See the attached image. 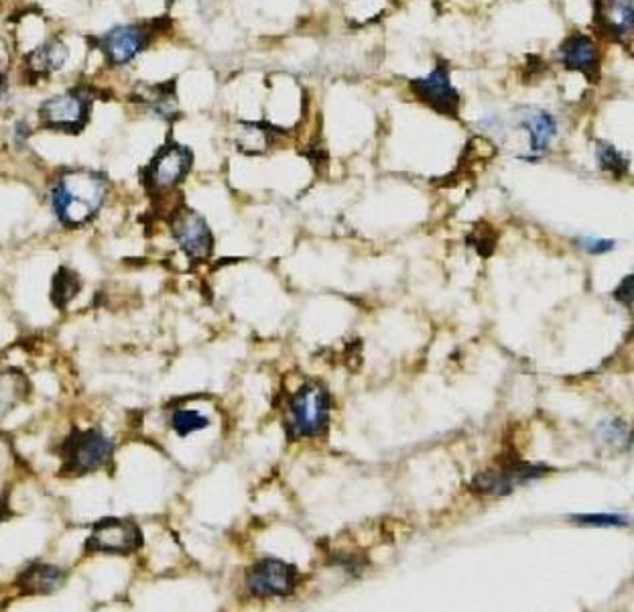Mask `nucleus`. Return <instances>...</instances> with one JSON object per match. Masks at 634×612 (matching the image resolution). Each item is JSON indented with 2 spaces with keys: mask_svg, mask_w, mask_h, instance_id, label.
I'll use <instances>...</instances> for the list:
<instances>
[{
  "mask_svg": "<svg viewBox=\"0 0 634 612\" xmlns=\"http://www.w3.org/2000/svg\"><path fill=\"white\" fill-rule=\"evenodd\" d=\"M194 153L185 145L169 143L165 145L149 163L145 183L151 192H169L177 188L192 169Z\"/></svg>",
  "mask_w": 634,
  "mask_h": 612,
  "instance_id": "nucleus-6",
  "label": "nucleus"
},
{
  "mask_svg": "<svg viewBox=\"0 0 634 612\" xmlns=\"http://www.w3.org/2000/svg\"><path fill=\"white\" fill-rule=\"evenodd\" d=\"M78 291H80L78 275L70 269H59V273L53 279V289H51V299L57 308H66V305L76 297Z\"/></svg>",
  "mask_w": 634,
  "mask_h": 612,
  "instance_id": "nucleus-17",
  "label": "nucleus"
},
{
  "mask_svg": "<svg viewBox=\"0 0 634 612\" xmlns=\"http://www.w3.org/2000/svg\"><path fill=\"white\" fill-rule=\"evenodd\" d=\"M31 135H33V129H31V125L27 120H19L17 125H15V129H13V143H15V147L17 149H23L25 145H27V141L31 139Z\"/></svg>",
  "mask_w": 634,
  "mask_h": 612,
  "instance_id": "nucleus-21",
  "label": "nucleus"
},
{
  "mask_svg": "<svg viewBox=\"0 0 634 612\" xmlns=\"http://www.w3.org/2000/svg\"><path fill=\"white\" fill-rule=\"evenodd\" d=\"M328 413H330V397L328 391L309 383L301 387L291 401V436L293 438H315L322 436L328 427Z\"/></svg>",
  "mask_w": 634,
  "mask_h": 612,
  "instance_id": "nucleus-4",
  "label": "nucleus"
},
{
  "mask_svg": "<svg viewBox=\"0 0 634 612\" xmlns=\"http://www.w3.org/2000/svg\"><path fill=\"white\" fill-rule=\"evenodd\" d=\"M602 438L608 442H618V440H626V427L618 421H614L612 425H602L600 427Z\"/></svg>",
  "mask_w": 634,
  "mask_h": 612,
  "instance_id": "nucleus-23",
  "label": "nucleus"
},
{
  "mask_svg": "<svg viewBox=\"0 0 634 612\" xmlns=\"http://www.w3.org/2000/svg\"><path fill=\"white\" fill-rule=\"evenodd\" d=\"M411 90L421 102L431 106L435 112L446 114V116H456L458 114L460 94L452 86L450 72L443 66H437L423 80H413L411 82Z\"/></svg>",
  "mask_w": 634,
  "mask_h": 612,
  "instance_id": "nucleus-9",
  "label": "nucleus"
},
{
  "mask_svg": "<svg viewBox=\"0 0 634 612\" xmlns=\"http://www.w3.org/2000/svg\"><path fill=\"white\" fill-rule=\"evenodd\" d=\"M582 244H584V249H586L588 253H592V255L608 253V251H612V247H614L612 240H602V238H584Z\"/></svg>",
  "mask_w": 634,
  "mask_h": 612,
  "instance_id": "nucleus-22",
  "label": "nucleus"
},
{
  "mask_svg": "<svg viewBox=\"0 0 634 612\" xmlns=\"http://www.w3.org/2000/svg\"><path fill=\"white\" fill-rule=\"evenodd\" d=\"M143 545V533L133 521L122 519H104L100 521L92 535L88 537L86 552H104V554H133Z\"/></svg>",
  "mask_w": 634,
  "mask_h": 612,
  "instance_id": "nucleus-7",
  "label": "nucleus"
},
{
  "mask_svg": "<svg viewBox=\"0 0 634 612\" xmlns=\"http://www.w3.org/2000/svg\"><path fill=\"white\" fill-rule=\"evenodd\" d=\"M521 127L529 135L533 153L547 151V147L557 135V120L553 118V114L541 108H525L521 114Z\"/></svg>",
  "mask_w": 634,
  "mask_h": 612,
  "instance_id": "nucleus-15",
  "label": "nucleus"
},
{
  "mask_svg": "<svg viewBox=\"0 0 634 612\" xmlns=\"http://www.w3.org/2000/svg\"><path fill=\"white\" fill-rule=\"evenodd\" d=\"M210 425V419L206 415H202L200 411L194 409H177L171 415V427L173 432L181 438L194 434V432H202Z\"/></svg>",
  "mask_w": 634,
  "mask_h": 612,
  "instance_id": "nucleus-18",
  "label": "nucleus"
},
{
  "mask_svg": "<svg viewBox=\"0 0 634 612\" xmlns=\"http://www.w3.org/2000/svg\"><path fill=\"white\" fill-rule=\"evenodd\" d=\"M108 196V179L98 171H68L51 188V210L57 220L78 228L88 224L104 206Z\"/></svg>",
  "mask_w": 634,
  "mask_h": 612,
  "instance_id": "nucleus-1",
  "label": "nucleus"
},
{
  "mask_svg": "<svg viewBox=\"0 0 634 612\" xmlns=\"http://www.w3.org/2000/svg\"><path fill=\"white\" fill-rule=\"evenodd\" d=\"M539 472H541L539 466L521 464V466L506 468L502 472L478 474L474 478L472 486H474V491L480 493V495H509V493H513V488L517 484H523V482H527L531 478L541 476Z\"/></svg>",
  "mask_w": 634,
  "mask_h": 612,
  "instance_id": "nucleus-12",
  "label": "nucleus"
},
{
  "mask_svg": "<svg viewBox=\"0 0 634 612\" xmlns=\"http://www.w3.org/2000/svg\"><path fill=\"white\" fill-rule=\"evenodd\" d=\"M7 92H9L7 78H5V74H0V100H3V98L7 96Z\"/></svg>",
  "mask_w": 634,
  "mask_h": 612,
  "instance_id": "nucleus-25",
  "label": "nucleus"
},
{
  "mask_svg": "<svg viewBox=\"0 0 634 612\" xmlns=\"http://www.w3.org/2000/svg\"><path fill=\"white\" fill-rule=\"evenodd\" d=\"M114 452V444L98 430H76L63 448V474L82 476L106 466Z\"/></svg>",
  "mask_w": 634,
  "mask_h": 612,
  "instance_id": "nucleus-5",
  "label": "nucleus"
},
{
  "mask_svg": "<svg viewBox=\"0 0 634 612\" xmlns=\"http://www.w3.org/2000/svg\"><path fill=\"white\" fill-rule=\"evenodd\" d=\"M596 157H598L600 167L606 171H612L614 175H622L628 169V161L622 157V153L608 143H598Z\"/></svg>",
  "mask_w": 634,
  "mask_h": 612,
  "instance_id": "nucleus-19",
  "label": "nucleus"
},
{
  "mask_svg": "<svg viewBox=\"0 0 634 612\" xmlns=\"http://www.w3.org/2000/svg\"><path fill=\"white\" fill-rule=\"evenodd\" d=\"M614 297L618 301H622L624 305H630L632 303V275L624 277V281L618 285V289L614 291Z\"/></svg>",
  "mask_w": 634,
  "mask_h": 612,
  "instance_id": "nucleus-24",
  "label": "nucleus"
},
{
  "mask_svg": "<svg viewBox=\"0 0 634 612\" xmlns=\"http://www.w3.org/2000/svg\"><path fill=\"white\" fill-rule=\"evenodd\" d=\"M5 511H7V501H0V521L5 519Z\"/></svg>",
  "mask_w": 634,
  "mask_h": 612,
  "instance_id": "nucleus-26",
  "label": "nucleus"
},
{
  "mask_svg": "<svg viewBox=\"0 0 634 612\" xmlns=\"http://www.w3.org/2000/svg\"><path fill=\"white\" fill-rule=\"evenodd\" d=\"M173 234L189 259H208L214 249V236L208 222L194 210L177 212L173 220Z\"/></svg>",
  "mask_w": 634,
  "mask_h": 612,
  "instance_id": "nucleus-8",
  "label": "nucleus"
},
{
  "mask_svg": "<svg viewBox=\"0 0 634 612\" xmlns=\"http://www.w3.org/2000/svg\"><path fill=\"white\" fill-rule=\"evenodd\" d=\"M63 582V572L55 566L37 564L25 570L19 578V584L29 594H51Z\"/></svg>",
  "mask_w": 634,
  "mask_h": 612,
  "instance_id": "nucleus-16",
  "label": "nucleus"
},
{
  "mask_svg": "<svg viewBox=\"0 0 634 612\" xmlns=\"http://www.w3.org/2000/svg\"><path fill=\"white\" fill-rule=\"evenodd\" d=\"M159 33V23H129L116 25L94 39L102 51L106 64L112 68H124L151 45Z\"/></svg>",
  "mask_w": 634,
  "mask_h": 612,
  "instance_id": "nucleus-3",
  "label": "nucleus"
},
{
  "mask_svg": "<svg viewBox=\"0 0 634 612\" xmlns=\"http://www.w3.org/2000/svg\"><path fill=\"white\" fill-rule=\"evenodd\" d=\"M70 59V49L61 37H51L47 41H43L39 47H35L27 59H25V68L27 72L37 80V78H49L51 74L59 72L66 61Z\"/></svg>",
  "mask_w": 634,
  "mask_h": 612,
  "instance_id": "nucleus-13",
  "label": "nucleus"
},
{
  "mask_svg": "<svg viewBox=\"0 0 634 612\" xmlns=\"http://www.w3.org/2000/svg\"><path fill=\"white\" fill-rule=\"evenodd\" d=\"M600 7L602 11H598L596 21L606 35L614 39L632 35L634 11H632L630 0H602Z\"/></svg>",
  "mask_w": 634,
  "mask_h": 612,
  "instance_id": "nucleus-14",
  "label": "nucleus"
},
{
  "mask_svg": "<svg viewBox=\"0 0 634 612\" xmlns=\"http://www.w3.org/2000/svg\"><path fill=\"white\" fill-rule=\"evenodd\" d=\"M572 521H576L578 525H586V527H628L630 519L626 515H600V513H594V515H574Z\"/></svg>",
  "mask_w": 634,
  "mask_h": 612,
  "instance_id": "nucleus-20",
  "label": "nucleus"
},
{
  "mask_svg": "<svg viewBox=\"0 0 634 612\" xmlns=\"http://www.w3.org/2000/svg\"><path fill=\"white\" fill-rule=\"evenodd\" d=\"M559 57H561V64L567 70L582 72L590 78L598 74L600 51H598V45L594 43V39L588 35L576 33L569 39H565V43L559 49Z\"/></svg>",
  "mask_w": 634,
  "mask_h": 612,
  "instance_id": "nucleus-11",
  "label": "nucleus"
},
{
  "mask_svg": "<svg viewBox=\"0 0 634 612\" xmlns=\"http://www.w3.org/2000/svg\"><path fill=\"white\" fill-rule=\"evenodd\" d=\"M96 94L88 86H76L41 102L37 116L41 127L61 135H80L92 114Z\"/></svg>",
  "mask_w": 634,
  "mask_h": 612,
  "instance_id": "nucleus-2",
  "label": "nucleus"
},
{
  "mask_svg": "<svg viewBox=\"0 0 634 612\" xmlns=\"http://www.w3.org/2000/svg\"><path fill=\"white\" fill-rule=\"evenodd\" d=\"M295 568L281 560H263L248 574V588L255 596H287L295 590Z\"/></svg>",
  "mask_w": 634,
  "mask_h": 612,
  "instance_id": "nucleus-10",
  "label": "nucleus"
}]
</instances>
